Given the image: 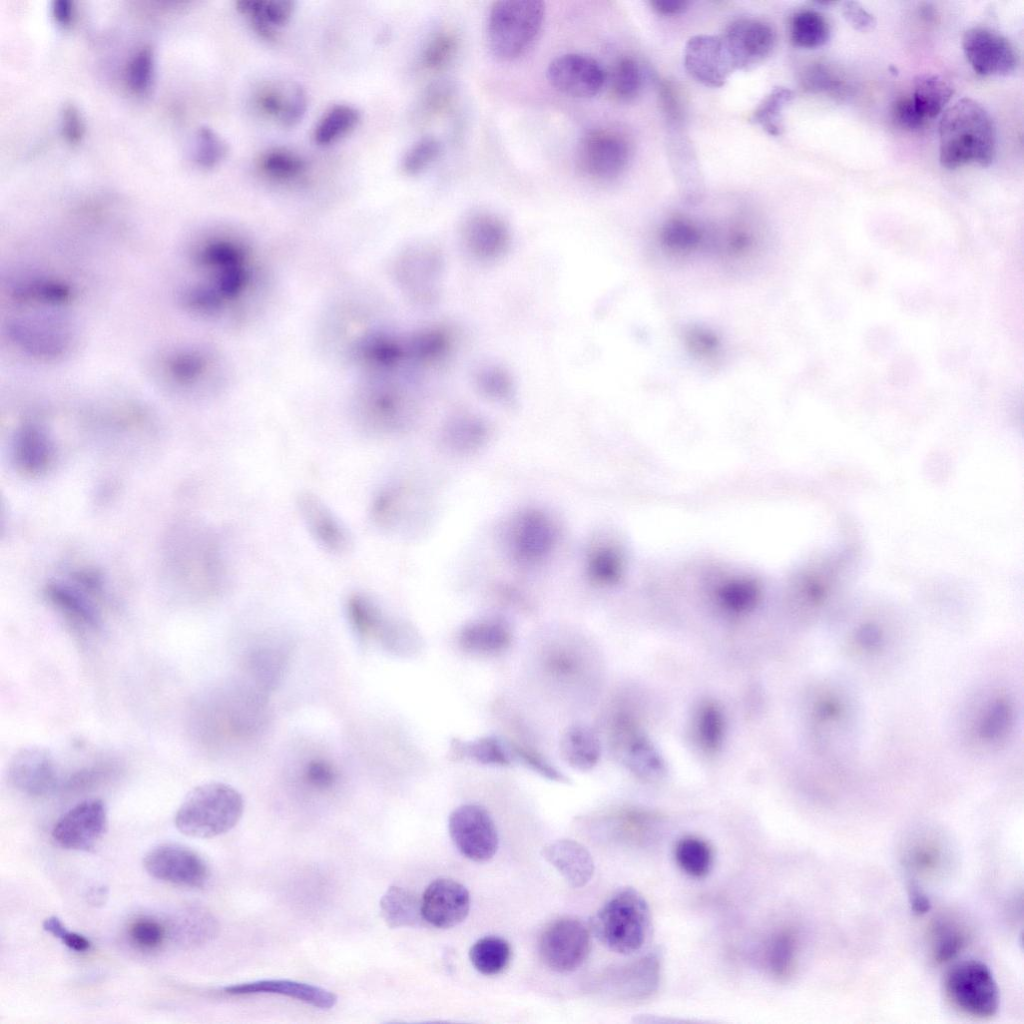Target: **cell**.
<instances>
[{"instance_id": "1", "label": "cell", "mask_w": 1024, "mask_h": 1024, "mask_svg": "<svg viewBox=\"0 0 1024 1024\" xmlns=\"http://www.w3.org/2000/svg\"><path fill=\"white\" fill-rule=\"evenodd\" d=\"M193 267L200 279L183 292L187 308L213 314L237 298L248 281L242 247L226 238H212L194 249Z\"/></svg>"}, {"instance_id": "2", "label": "cell", "mask_w": 1024, "mask_h": 1024, "mask_svg": "<svg viewBox=\"0 0 1024 1024\" xmlns=\"http://www.w3.org/2000/svg\"><path fill=\"white\" fill-rule=\"evenodd\" d=\"M996 152V133L986 109L971 98L950 106L939 122V161L954 170L968 164L988 167Z\"/></svg>"}, {"instance_id": "3", "label": "cell", "mask_w": 1024, "mask_h": 1024, "mask_svg": "<svg viewBox=\"0 0 1024 1024\" xmlns=\"http://www.w3.org/2000/svg\"><path fill=\"white\" fill-rule=\"evenodd\" d=\"M591 928L609 950L622 955L637 953L651 936L649 904L638 890L632 887L619 889L595 913Z\"/></svg>"}, {"instance_id": "4", "label": "cell", "mask_w": 1024, "mask_h": 1024, "mask_svg": "<svg viewBox=\"0 0 1024 1024\" xmlns=\"http://www.w3.org/2000/svg\"><path fill=\"white\" fill-rule=\"evenodd\" d=\"M244 800L238 790L223 782L193 788L175 814V826L190 837L212 838L231 830L242 817Z\"/></svg>"}, {"instance_id": "5", "label": "cell", "mask_w": 1024, "mask_h": 1024, "mask_svg": "<svg viewBox=\"0 0 1024 1024\" xmlns=\"http://www.w3.org/2000/svg\"><path fill=\"white\" fill-rule=\"evenodd\" d=\"M545 18V4L539 0L494 2L487 19V41L499 59L522 55L539 34Z\"/></svg>"}, {"instance_id": "6", "label": "cell", "mask_w": 1024, "mask_h": 1024, "mask_svg": "<svg viewBox=\"0 0 1024 1024\" xmlns=\"http://www.w3.org/2000/svg\"><path fill=\"white\" fill-rule=\"evenodd\" d=\"M943 987L952 1006L967 1015L988 1018L999 1008L997 982L989 967L980 961L954 964L945 974Z\"/></svg>"}, {"instance_id": "7", "label": "cell", "mask_w": 1024, "mask_h": 1024, "mask_svg": "<svg viewBox=\"0 0 1024 1024\" xmlns=\"http://www.w3.org/2000/svg\"><path fill=\"white\" fill-rule=\"evenodd\" d=\"M1017 710L1014 699L1002 690L979 696L965 719L970 745L981 751L1002 748L1015 731Z\"/></svg>"}, {"instance_id": "8", "label": "cell", "mask_w": 1024, "mask_h": 1024, "mask_svg": "<svg viewBox=\"0 0 1024 1024\" xmlns=\"http://www.w3.org/2000/svg\"><path fill=\"white\" fill-rule=\"evenodd\" d=\"M813 717L836 762L845 759L854 746L858 724L857 707L849 691L838 684L823 690L813 704Z\"/></svg>"}, {"instance_id": "9", "label": "cell", "mask_w": 1024, "mask_h": 1024, "mask_svg": "<svg viewBox=\"0 0 1024 1024\" xmlns=\"http://www.w3.org/2000/svg\"><path fill=\"white\" fill-rule=\"evenodd\" d=\"M590 949L589 929L573 917L551 922L539 940V953L544 964L561 973L578 969L587 959Z\"/></svg>"}, {"instance_id": "10", "label": "cell", "mask_w": 1024, "mask_h": 1024, "mask_svg": "<svg viewBox=\"0 0 1024 1024\" xmlns=\"http://www.w3.org/2000/svg\"><path fill=\"white\" fill-rule=\"evenodd\" d=\"M449 835L458 851L475 862L491 859L498 848V833L489 812L478 804L455 808L448 820Z\"/></svg>"}, {"instance_id": "11", "label": "cell", "mask_w": 1024, "mask_h": 1024, "mask_svg": "<svg viewBox=\"0 0 1024 1024\" xmlns=\"http://www.w3.org/2000/svg\"><path fill=\"white\" fill-rule=\"evenodd\" d=\"M144 868L152 877L178 886L203 887L209 878V869L195 851L179 844H162L145 856Z\"/></svg>"}, {"instance_id": "12", "label": "cell", "mask_w": 1024, "mask_h": 1024, "mask_svg": "<svg viewBox=\"0 0 1024 1024\" xmlns=\"http://www.w3.org/2000/svg\"><path fill=\"white\" fill-rule=\"evenodd\" d=\"M108 826L107 810L100 799L82 801L55 823L54 841L65 849L89 851L104 836Z\"/></svg>"}, {"instance_id": "13", "label": "cell", "mask_w": 1024, "mask_h": 1024, "mask_svg": "<svg viewBox=\"0 0 1024 1024\" xmlns=\"http://www.w3.org/2000/svg\"><path fill=\"white\" fill-rule=\"evenodd\" d=\"M962 48L973 70L981 76H1007L1018 64L1011 42L989 28L973 27L965 31Z\"/></svg>"}, {"instance_id": "14", "label": "cell", "mask_w": 1024, "mask_h": 1024, "mask_svg": "<svg viewBox=\"0 0 1024 1024\" xmlns=\"http://www.w3.org/2000/svg\"><path fill=\"white\" fill-rule=\"evenodd\" d=\"M629 159L627 141L618 133L596 129L586 133L577 147V164L588 176L611 179L624 170Z\"/></svg>"}, {"instance_id": "15", "label": "cell", "mask_w": 1024, "mask_h": 1024, "mask_svg": "<svg viewBox=\"0 0 1024 1024\" xmlns=\"http://www.w3.org/2000/svg\"><path fill=\"white\" fill-rule=\"evenodd\" d=\"M547 79L558 92L574 98H591L605 83L600 63L582 53H566L554 58L547 68Z\"/></svg>"}, {"instance_id": "16", "label": "cell", "mask_w": 1024, "mask_h": 1024, "mask_svg": "<svg viewBox=\"0 0 1024 1024\" xmlns=\"http://www.w3.org/2000/svg\"><path fill=\"white\" fill-rule=\"evenodd\" d=\"M684 66L695 80L711 87L724 85L735 70L723 38L712 35H696L688 40Z\"/></svg>"}, {"instance_id": "17", "label": "cell", "mask_w": 1024, "mask_h": 1024, "mask_svg": "<svg viewBox=\"0 0 1024 1024\" xmlns=\"http://www.w3.org/2000/svg\"><path fill=\"white\" fill-rule=\"evenodd\" d=\"M299 515L314 541L335 555L347 554L353 545L346 526L315 494L302 492L297 497Z\"/></svg>"}, {"instance_id": "18", "label": "cell", "mask_w": 1024, "mask_h": 1024, "mask_svg": "<svg viewBox=\"0 0 1024 1024\" xmlns=\"http://www.w3.org/2000/svg\"><path fill=\"white\" fill-rule=\"evenodd\" d=\"M471 906L469 891L461 883L438 878L425 889L421 898L423 920L437 928H451L461 923Z\"/></svg>"}, {"instance_id": "19", "label": "cell", "mask_w": 1024, "mask_h": 1024, "mask_svg": "<svg viewBox=\"0 0 1024 1024\" xmlns=\"http://www.w3.org/2000/svg\"><path fill=\"white\" fill-rule=\"evenodd\" d=\"M722 38L735 69H746L763 61L776 40L773 28L756 19L733 22Z\"/></svg>"}, {"instance_id": "20", "label": "cell", "mask_w": 1024, "mask_h": 1024, "mask_svg": "<svg viewBox=\"0 0 1024 1024\" xmlns=\"http://www.w3.org/2000/svg\"><path fill=\"white\" fill-rule=\"evenodd\" d=\"M8 777L18 790L35 796L51 792L58 781L53 756L39 746L16 752L8 765Z\"/></svg>"}, {"instance_id": "21", "label": "cell", "mask_w": 1024, "mask_h": 1024, "mask_svg": "<svg viewBox=\"0 0 1024 1024\" xmlns=\"http://www.w3.org/2000/svg\"><path fill=\"white\" fill-rule=\"evenodd\" d=\"M254 105L265 118L283 127H293L304 117L307 96L305 90L297 83L269 82L255 93Z\"/></svg>"}, {"instance_id": "22", "label": "cell", "mask_w": 1024, "mask_h": 1024, "mask_svg": "<svg viewBox=\"0 0 1024 1024\" xmlns=\"http://www.w3.org/2000/svg\"><path fill=\"white\" fill-rule=\"evenodd\" d=\"M230 995L276 994L309 1004L319 1009H331L336 995L319 986L287 979H264L227 986Z\"/></svg>"}, {"instance_id": "23", "label": "cell", "mask_w": 1024, "mask_h": 1024, "mask_svg": "<svg viewBox=\"0 0 1024 1024\" xmlns=\"http://www.w3.org/2000/svg\"><path fill=\"white\" fill-rule=\"evenodd\" d=\"M542 855L574 888L585 886L593 876V858L589 851L577 841L572 839L556 840L543 848Z\"/></svg>"}, {"instance_id": "24", "label": "cell", "mask_w": 1024, "mask_h": 1024, "mask_svg": "<svg viewBox=\"0 0 1024 1024\" xmlns=\"http://www.w3.org/2000/svg\"><path fill=\"white\" fill-rule=\"evenodd\" d=\"M616 741L624 750L626 764L635 774L647 780L661 778L665 771L661 757L648 740L634 732L626 720L619 721Z\"/></svg>"}, {"instance_id": "25", "label": "cell", "mask_w": 1024, "mask_h": 1024, "mask_svg": "<svg viewBox=\"0 0 1024 1024\" xmlns=\"http://www.w3.org/2000/svg\"><path fill=\"white\" fill-rule=\"evenodd\" d=\"M661 959L657 951H649L626 964L620 971V993L625 999L642 1001L658 989Z\"/></svg>"}, {"instance_id": "26", "label": "cell", "mask_w": 1024, "mask_h": 1024, "mask_svg": "<svg viewBox=\"0 0 1024 1024\" xmlns=\"http://www.w3.org/2000/svg\"><path fill=\"white\" fill-rule=\"evenodd\" d=\"M512 639L509 626L496 619L479 620L467 624L459 634L460 647L476 655H495L505 651Z\"/></svg>"}, {"instance_id": "27", "label": "cell", "mask_w": 1024, "mask_h": 1024, "mask_svg": "<svg viewBox=\"0 0 1024 1024\" xmlns=\"http://www.w3.org/2000/svg\"><path fill=\"white\" fill-rule=\"evenodd\" d=\"M237 10L246 16L263 38L272 39L290 20L294 3L288 0H239Z\"/></svg>"}, {"instance_id": "28", "label": "cell", "mask_w": 1024, "mask_h": 1024, "mask_svg": "<svg viewBox=\"0 0 1024 1024\" xmlns=\"http://www.w3.org/2000/svg\"><path fill=\"white\" fill-rule=\"evenodd\" d=\"M346 614L357 636L363 640H380L392 619L369 595L354 593L346 601Z\"/></svg>"}, {"instance_id": "29", "label": "cell", "mask_w": 1024, "mask_h": 1024, "mask_svg": "<svg viewBox=\"0 0 1024 1024\" xmlns=\"http://www.w3.org/2000/svg\"><path fill=\"white\" fill-rule=\"evenodd\" d=\"M560 752L573 768L589 770L600 758L601 745L597 734L590 727L574 724L564 731L560 740Z\"/></svg>"}, {"instance_id": "30", "label": "cell", "mask_w": 1024, "mask_h": 1024, "mask_svg": "<svg viewBox=\"0 0 1024 1024\" xmlns=\"http://www.w3.org/2000/svg\"><path fill=\"white\" fill-rule=\"evenodd\" d=\"M450 754L456 759L470 760L483 765L509 766L514 762L510 742L496 736H484L474 740L454 739Z\"/></svg>"}, {"instance_id": "31", "label": "cell", "mask_w": 1024, "mask_h": 1024, "mask_svg": "<svg viewBox=\"0 0 1024 1024\" xmlns=\"http://www.w3.org/2000/svg\"><path fill=\"white\" fill-rule=\"evenodd\" d=\"M380 912L390 928L416 926L423 921L421 899L399 886H390L383 894Z\"/></svg>"}, {"instance_id": "32", "label": "cell", "mask_w": 1024, "mask_h": 1024, "mask_svg": "<svg viewBox=\"0 0 1024 1024\" xmlns=\"http://www.w3.org/2000/svg\"><path fill=\"white\" fill-rule=\"evenodd\" d=\"M208 369L205 355L195 349H180L167 355L162 372L168 381L180 388H192L204 377Z\"/></svg>"}, {"instance_id": "33", "label": "cell", "mask_w": 1024, "mask_h": 1024, "mask_svg": "<svg viewBox=\"0 0 1024 1024\" xmlns=\"http://www.w3.org/2000/svg\"><path fill=\"white\" fill-rule=\"evenodd\" d=\"M952 86L936 74H921L914 79L912 101L918 113L927 121L937 117L950 101Z\"/></svg>"}, {"instance_id": "34", "label": "cell", "mask_w": 1024, "mask_h": 1024, "mask_svg": "<svg viewBox=\"0 0 1024 1024\" xmlns=\"http://www.w3.org/2000/svg\"><path fill=\"white\" fill-rule=\"evenodd\" d=\"M361 119L357 108L349 104H336L320 117L313 131V139L318 145L333 144L348 134L358 125Z\"/></svg>"}, {"instance_id": "35", "label": "cell", "mask_w": 1024, "mask_h": 1024, "mask_svg": "<svg viewBox=\"0 0 1024 1024\" xmlns=\"http://www.w3.org/2000/svg\"><path fill=\"white\" fill-rule=\"evenodd\" d=\"M260 173L276 182H289L303 176L307 162L296 152L275 147L262 153L257 161Z\"/></svg>"}, {"instance_id": "36", "label": "cell", "mask_w": 1024, "mask_h": 1024, "mask_svg": "<svg viewBox=\"0 0 1024 1024\" xmlns=\"http://www.w3.org/2000/svg\"><path fill=\"white\" fill-rule=\"evenodd\" d=\"M674 857L679 868L694 878L705 877L712 869L714 855L711 846L697 836H684L674 848Z\"/></svg>"}, {"instance_id": "37", "label": "cell", "mask_w": 1024, "mask_h": 1024, "mask_svg": "<svg viewBox=\"0 0 1024 1024\" xmlns=\"http://www.w3.org/2000/svg\"><path fill=\"white\" fill-rule=\"evenodd\" d=\"M469 959L481 974L497 975L508 966L511 959V947L503 938L486 936L471 946Z\"/></svg>"}, {"instance_id": "38", "label": "cell", "mask_w": 1024, "mask_h": 1024, "mask_svg": "<svg viewBox=\"0 0 1024 1024\" xmlns=\"http://www.w3.org/2000/svg\"><path fill=\"white\" fill-rule=\"evenodd\" d=\"M831 29L826 18L814 10L797 12L790 23L792 43L800 48L815 49L830 39Z\"/></svg>"}, {"instance_id": "39", "label": "cell", "mask_w": 1024, "mask_h": 1024, "mask_svg": "<svg viewBox=\"0 0 1024 1024\" xmlns=\"http://www.w3.org/2000/svg\"><path fill=\"white\" fill-rule=\"evenodd\" d=\"M966 931L955 921L939 919L930 931L932 959L937 964L953 960L966 946Z\"/></svg>"}, {"instance_id": "40", "label": "cell", "mask_w": 1024, "mask_h": 1024, "mask_svg": "<svg viewBox=\"0 0 1024 1024\" xmlns=\"http://www.w3.org/2000/svg\"><path fill=\"white\" fill-rule=\"evenodd\" d=\"M894 640L880 626L864 624L853 631L847 640L848 650L860 660H881L888 654Z\"/></svg>"}, {"instance_id": "41", "label": "cell", "mask_w": 1024, "mask_h": 1024, "mask_svg": "<svg viewBox=\"0 0 1024 1024\" xmlns=\"http://www.w3.org/2000/svg\"><path fill=\"white\" fill-rule=\"evenodd\" d=\"M50 448L45 435L36 427L26 426L17 436L16 459L28 472L42 470L49 461Z\"/></svg>"}, {"instance_id": "42", "label": "cell", "mask_w": 1024, "mask_h": 1024, "mask_svg": "<svg viewBox=\"0 0 1024 1024\" xmlns=\"http://www.w3.org/2000/svg\"><path fill=\"white\" fill-rule=\"evenodd\" d=\"M797 947V938L791 930H782L772 937L766 949V963L774 977L781 980L792 974Z\"/></svg>"}, {"instance_id": "43", "label": "cell", "mask_w": 1024, "mask_h": 1024, "mask_svg": "<svg viewBox=\"0 0 1024 1024\" xmlns=\"http://www.w3.org/2000/svg\"><path fill=\"white\" fill-rule=\"evenodd\" d=\"M793 98V92L784 87H777L767 95L753 113V121L761 125L769 134L781 133L780 113Z\"/></svg>"}, {"instance_id": "44", "label": "cell", "mask_w": 1024, "mask_h": 1024, "mask_svg": "<svg viewBox=\"0 0 1024 1024\" xmlns=\"http://www.w3.org/2000/svg\"><path fill=\"white\" fill-rule=\"evenodd\" d=\"M724 717L714 703H707L700 709L697 732L701 746L708 752L718 750L724 737Z\"/></svg>"}, {"instance_id": "45", "label": "cell", "mask_w": 1024, "mask_h": 1024, "mask_svg": "<svg viewBox=\"0 0 1024 1024\" xmlns=\"http://www.w3.org/2000/svg\"><path fill=\"white\" fill-rule=\"evenodd\" d=\"M612 91L621 100L636 97L642 86V74L637 62L630 58H621L612 71Z\"/></svg>"}, {"instance_id": "46", "label": "cell", "mask_w": 1024, "mask_h": 1024, "mask_svg": "<svg viewBox=\"0 0 1024 1024\" xmlns=\"http://www.w3.org/2000/svg\"><path fill=\"white\" fill-rule=\"evenodd\" d=\"M50 598L56 606L76 621L90 627L98 626L99 618L97 612L77 593L55 587L50 592Z\"/></svg>"}, {"instance_id": "47", "label": "cell", "mask_w": 1024, "mask_h": 1024, "mask_svg": "<svg viewBox=\"0 0 1024 1024\" xmlns=\"http://www.w3.org/2000/svg\"><path fill=\"white\" fill-rule=\"evenodd\" d=\"M440 152V142L434 137L425 136L415 142L404 154L401 162L402 170L407 175H418L438 158Z\"/></svg>"}, {"instance_id": "48", "label": "cell", "mask_w": 1024, "mask_h": 1024, "mask_svg": "<svg viewBox=\"0 0 1024 1024\" xmlns=\"http://www.w3.org/2000/svg\"><path fill=\"white\" fill-rule=\"evenodd\" d=\"M458 47V39L450 31L436 34L426 45L422 54V64L429 70H441L453 59Z\"/></svg>"}, {"instance_id": "49", "label": "cell", "mask_w": 1024, "mask_h": 1024, "mask_svg": "<svg viewBox=\"0 0 1024 1024\" xmlns=\"http://www.w3.org/2000/svg\"><path fill=\"white\" fill-rule=\"evenodd\" d=\"M227 146L211 128L201 127L195 135L194 158L202 167L217 165L226 155Z\"/></svg>"}, {"instance_id": "50", "label": "cell", "mask_w": 1024, "mask_h": 1024, "mask_svg": "<svg viewBox=\"0 0 1024 1024\" xmlns=\"http://www.w3.org/2000/svg\"><path fill=\"white\" fill-rule=\"evenodd\" d=\"M153 52L150 47L139 49L130 59L127 67V82L136 93L145 92L153 75Z\"/></svg>"}, {"instance_id": "51", "label": "cell", "mask_w": 1024, "mask_h": 1024, "mask_svg": "<svg viewBox=\"0 0 1024 1024\" xmlns=\"http://www.w3.org/2000/svg\"><path fill=\"white\" fill-rule=\"evenodd\" d=\"M132 942L141 949L153 950L165 940L166 929L157 920L142 918L134 921L129 929Z\"/></svg>"}, {"instance_id": "52", "label": "cell", "mask_w": 1024, "mask_h": 1024, "mask_svg": "<svg viewBox=\"0 0 1024 1024\" xmlns=\"http://www.w3.org/2000/svg\"><path fill=\"white\" fill-rule=\"evenodd\" d=\"M510 745L514 762L516 761L521 763L527 768L550 780L560 782L566 780L565 776L542 755L538 754L534 750H530L529 748L522 747L515 743L510 742Z\"/></svg>"}, {"instance_id": "53", "label": "cell", "mask_w": 1024, "mask_h": 1024, "mask_svg": "<svg viewBox=\"0 0 1024 1024\" xmlns=\"http://www.w3.org/2000/svg\"><path fill=\"white\" fill-rule=\"evenodd\" d=\"M941 861V851L934 842H919L909 851L908 863L918 872L929 873L937 869Z\"/></svg>"}, {"instance_id": "54", "label": "cell", "mask_w": 1024, "mask_h": 1024, "mask_svg": "<svg viewBox=\"0 0 1024 1024\" xmlns=\"http://www.w3.org/2000/svg\"><path fill=\"white\" fill-rule=\"evenodd\" d=\"M303 778L314 788L328 789L336 783L338 773L335 767L328 761L313 759L306 764Z\"/></svg>"}, {"instance_id": "55", "label": "cell", "mask_w": 1024, "mask_h": 1024, "mask_svg": "<svg viewBox=\"0 0 1024 1024\" xmlns=\"http://www.w3.org/2000/svg\"><path fill=\"white\" fill-rule=\"evenodd\" d=\"M686 340L692 352L702 358H715L720 353V343L717 337L706 329L699 327L687 331Z\"/></svg>"}, {"instance_id": "56", "label": "cell", "mask_w": 1024, "mask_h": 1024, "mask_svg": "<svg viewBox=\"0 0 1024 1024\" xmlns=\"http://www.w3.org/2000/svg\"><path fill=\"white\" fill-rule=\"evenodd\" d=\"M43 928L76 952H84L91 947V943L87 938L79 933L68 931L62 921L56 916H50L45 919Z\"/></svg>"}, {"instance_id": "57", "label": "cell", "mask_w": 1024, "mask_h": 1024, "mask_svg": "<svg viewBox=\"0 0 1024 1024\" xmlns=\"http://www.w3.org/2000/svg\"><path fill=\"white\" fill-rule=\"evenodd\" d=\"M892 118L897 126L909 131L922 128L926 120L918 113L911 98H900L892 106Z\"/></svg>"}, {"instance_id": "58", "label": "cell", "mask_w": 1024, "mask_h": 1024, "mask_svg": "<svg viewBox=\"0 0 1024 1024\" xmlns=\"http://www.w3.org/2000/svg\"><path fill=\"white\" fill-rule=\"evenodd\" d=\"M842 13L846 21L855 29L861 32L872 30L876 25V19L859 2L846 1L842 4Z\"/></svg>"}, {"instance_id": "59", "label": "cell", "mask_w": 1024, "mask_h": 1024, "mask_svg": "<svg viewBox=\"0 0 1024 1024\" xmlns=\"http://www.w3.org/2000/svg\"><path fill=\"white\" fill-rule=\"evenodd\" d=\"M62 133L64 137L76 143L83 135L84 126L79 111L74 105H65L62 111L61 120Z\"/></svg>"}, {"instance_id": "60", "label": "cell", "mask_w": 1024, "mask_h": 1024, "mask_svg": "<svg viewBox=\"0 0 1024 1024\" xmlns=\"http://www.w3.org/2000/svg\"><path fill=\"white\" fill-rule=\"evenodd\" d=\"M804 86L813 91L826 90L835 87L836 81L831 77L825 67L816 65L805 72Z\"/></svg>"}, {"instance_id": "61", "label": "cell", "mask_w": 1024, "mask_h": 1024, "mask_svg": "<svg viewBox=\"0 0 1024 1024\" xmlns=\"http://www.w3.org/2000/svg\"><path fill=\"white\" fill-rule=\"evenodd\" d=\"M451 99V89L446 84H439L432 87L426 97V106L429 111H438L446 107Z\"/></svg>"}, {"instance_id": "62", "label": "cell", "mask_w": 1024, "mask_h": 1024, "mask_svg": "<svg viewBox=\"0 0 1024 1024\" xmlns=\"http://www.w3.org/2000/svg\"><path fill=\"white\" fill-rule=\"evenodd\" d=\"M651 5L661 15H677L684 12L689 2L686 0H653Z\"/></svg>"}, {"instance_id": "63", "label": "cell", "mask_w": 1024, "mask_h": 1024, "mask_svg": "<svg viewBox=\"0 0 1024 1024\" xmlns=\"http://www.w3.org/2000/svg\"><path fill=\"white\" fill-rule=\"evenodd\" d=\"M909 901L916 914H925L931 908L929 898L916 885L909 886Z\"/></svg>"}, {"instance_id": "64", "label": "cell", "mask_w": 1024, "mask_h": 1024, "mask_svg": "<svg viewBox=\"0 0 1024 1024\" xmlns=\"http://www.w3.org/2000/svg\"><path fill=\"white\" fill-rule=\"evenodd\" d=\"M52 15L61 25H69L73 18V4L70 0H54L51 6Z\"/></svg>"}]
</instances>
